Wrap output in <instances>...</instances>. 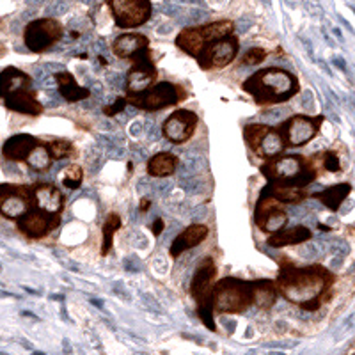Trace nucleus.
I'll use <instances>...</instances> for the list:
<instances>
[{
  "instance_id": "1",
  "label": "nucleus",
  "mask_w": 355,
  "mask_h": 355,
  "mask_svg": "<svg viewBox=\"0 0 355 355\" xmlns=\"http://www.w3.org/2000/svg\"><path fill=\"white\" fill-rule=\"evenodd\" d=\"M332 277L329 270L322 266H307V268H295L288 265L281 270L277 277L279 291L290 302L299 304L307 311H316L327 299V290L331 288Z\"/></svg>"
},
{
  "instance_id": "2",
  "label": "nucleus",
  "mask_w": 355,
  "mask_h": 355,
  "mask_svg": "<svg viewBox=\"0 0 355 355\" xmlns=\"http://www.w3.org/2000/svg\"><path fill=\"white\" fill-rule=\"evenodd\" d=\"M242 89L254 98L258 105H277L299 93V80L286 69L266 68L250 75Z\"/></svg>"
},
{
  "instance_id": "3",
  "label": "nucleus",
  "mask_w": 355,
  "mask_h": 355,
  "mask_svg": "<svg viewBox=\"0 0 355 355\" xmlns=\"http://www.w3.org/2000/svg\"><path fill=\"white\" fill-rule=\"evenodd\" d=\"M261 173L268 178V182L274 185L286 187H304L309 185L316 180L315 162L311 158L300 157V155H290V157L270 160L261 166Z\"/></svg>"
},
{
  "instance_id": "4",
  "label": "nucleus",
  "mask_w": 355,
  "mask_h": 355,
  "mask_svg": "<svg viewBox=\"0 0 355 355\" xmlns=\"http://www.w3.org/2000/svg\"><path fill=\"white\" fill-rule=\"evenodd\" d=\"M211 304L217 313H242L252 304V283L242 279H222L211 291Z\"/></svg>"
},
{
  "instance_id": "5",
  "label": "nucleus",
  "mask_w": 355,
  "mask_h": 355,
  "mask_svg": "<svg viewBox=\"0 0 355 355\" xmlns=\"http://www.w3.org/2000/svg\"><path fill=\"white\" fill-rule=\"evenodd\" d=\"M217 275V266H215L214 259L205 258L201 265L196 270L194 279H192V286H190V293L198 302V311L201 320L210 331H215V322L211 318L214 315V304H211V291H214V279Z\"/></svg>"
},
{
  "instance_id": "6",
  "label": "nucleus",
  "mask_w": 355,
  "mask_h": 355,
  "mask_svg": "<svg viewBox=\"0 0 355 355\" xmlns=\"http://www.w3.org/2000/svg\"><path fill=\"white\" fill-rule=\"evenodd\" d=\"M183 96L185 94L180 93L178 85L171 84V82H158V84L150 85V87L141 91V93H128L126 103L133 105L135 109L155 112V110L176 105Z\"/></svg>"
},
{
  "instance_id": "7",
  "label": "nucleus",
  "mask_w": 355,
  "mask_h": 355,
  "mask_svg": "<svg viewBox=\"0 0 355 355\" xmlns=\"http://www.w3.org/2000/svg\"><path fill=\"white\" fill-rule=\"evenodd\" d=\"M322 123L323 116L307 117L299 114L281 123L277 132L283 137L284 148H299V146H306L318 135Z\"/></svg>"
},
{
  "instance_id": "8",
  "label": "nucleus",
  "mask_w": 355,
  "mask_h": 355,
  "mask_svg": "<svg viewBox=\"0 0 355 355\" xmlns=\"http://www.w3.org/2000/svg\"><path fill=\"white\" fill-rule=\"evenodd\" d=\"M239 37H234L233 34H230V36L220 37V40L205 44L198 55V62L202 69L224 68V66L234 61V57L239 53Z\"/></svg>"
},
{
  "instance_id": "9",
  "label": "nucleus",
  "mask_w": 355,
  "mask_h": 355,
  "mask_svg": "<svg viewBox=\"0 0 355 355\" xmlns=\"http://www.w3.org/2000/svg\"><path fill=\"white\" fill-rule=\"evenodd\" d=\"M62 37L61 24L53 18H41L34 20L25 27L24 40L27 49L34 53H41L49 49L50 44Z\"/></svg>"
},
{
  "instance_id": "10",
  "label": "nucleus",
  "mask_w": 355,
  "mask_h": 355,
  "mask_svg": "<svg viewBox=\"0 0 355 355\" xmlns=\"http://www.w3.org/2000/svg\"><path fill=\"white\" fill-rule=\"evenodd\" d=\"M110 11L117 27H141L151 17L150 0H109Z\"/></svg>"
},
{
  "instance_id": "11",
  "label": "nucleus",
  "mask_w": 355,
  "mask_h": 355,
  "mask_svg": "<svg viewBox=\"0 0 355 355\" xmlns=\"http://www.w3.org/2000/svg\"><path fill=\"white\" fill-rule=\"evenodd\" d=\"M33 206V189L25 185H0V215L17 220Z\"/></svg>"
},
{
  "instance_id": "12",
  "label": "nucleus",
  "mask_w": 355,
  "mask_h": 355,
  "mask_svg": "<svg viewBox=\"0 0 355 355\" xmlns=\"http://www.w3.org/2000/svg\"><path fill=\"white\" fill-rule=\"evenodd\" d=\"M132 61L133 66L130 68L125 82L126 91H128V93H141V91H144V89H148L150 85H153L155 82H157L158 73L148 49L135 53V55L132 57Z\"/></svg>"
},
{
  "instance_id": "13",
  "label": "nucleus",
  "mask_w": 355,
  "mask_h": 355,
  "mask_svg": "<svg viewBox=\"0 0 355 355\" xmlns=\"http://www.w3.org/2000/svg\"><path fill=\"white\" fill-rule=\"evenodd\" d=\"M59 224H61L59 214H46V211L37 210L34 206H31L24 215L17 218L18 230L28 239L36 240L52 233Z\"/></svg>"
},
{
  "instance_id": "14",
  "label": "nucleus",
  "mask_w": 355,
  "mask_h": 355,
  "mask_svg": "<svg viewBox=\"0 0 355 355\" xmlns=\"http://www.w3.org/2000/svg\"><path fill=\"white\" fill-rule=\"evenodd\" d=\"M256 224L261 227V231H277L281 227L286 226L288 214L284 208V202L275 199L268 192L263 190L261 198H259L258 205H256Z\"/></svg>"
},
{
  "instance_id": "15",
  "label": "nucleus",
  "mask_w": 355,
  "mask_h": 355,
  "mask_svg": "<svg viewBox=\"0 0 355 355\" xmlns=\"http://www.w3.org/2000/svg\"><path fill=\"white\" fill-rule=\"evenodd\" d=\"M198 126V116L192 110H176L173 116H169L162 126V133L167 141L174 144H183L194 135V130Z\"/></svg>"
},
{
  "instance_id": "16",
  "label": "nucleus",
  "mask_w": 355,
  "mask_h": 355,
  "mask_svg": "<svg viewBox=\"0 0 355 355\" xmlns=\"http://www.w3.org/2000/svg\"><path fill=\"white\" fill-rule=\"evenodd\" d=\"M61 190L52 183H37L33 187V206L46 214H61L62 210Z\"/></svg>"
},
{
  "instance_id": "17",
  "label": "nucleus",
  "mask_w": 355,
  "mask_h": 355,
  "mask_svg": "<svg viewBox=\"0 0 355 355\" xmlns=\"http://www.w3.org/2000/svg\"><path fill=\"white\" fill-rule=\"evenodd\" d=\"M2 100H4V105L8 107L9 110L27 114V116H40L44 109L43 103L37 101L34 91H31V87L8 94V96H4Z\"/></svg>"
},
{
  "instance_id": "18",
  "label": "nucleus",
  "mask_w": 355,
  "mask_h": 355,
  "mask_svg": "<svg viewBox=\"0 0 355 355\" xmlns=\"http://www.w3.org/2000/svg\"><path fill=\"white\" fill-rule=\"evenodd\" d=\"M206 236H208V227L205 224H192V226H189L173 240V245L169 249L171 258H180L185 250L194 249L196 245H199Z\"/></svg>"
},
{
  "instance_id": "19",
  "label": "nucleus",
  "mask_w": 355,
  "mask_h": 355,
  "mask_svg": "<svg viewBox=\"0 0 355 355\" xmlns=\"http://www.w3.org/2000/svg\"><path fill=\"white\" fill-rule=\"evenodd\" d=\"M37 139L33 135H27V133H18V135H12L11 139L4 142L2 146V157L9 162H21L27 158V155L31 153L34 146L37 144Z\"/></svg>"
},
{
  "instance_id": "20",
  "label": "nucleus",
  "mask_w": 355,
  "mask_h": 355,
  "mask_svg": "<svg viewBox=\"0 0 355 355\" xmlns=\"http://www.w3.org/2000/svg\"><path fill=\"white\" fill-rule=\"evenodd\" d=\"M31 85H33V78L28 77L27 73L12 68V66L6 68L4 71H0V98L17 93L21 89H28Z\"/></svg>"
},
{
  "instance_id": "21",
  "label": "nucleus",
  "mask_w": 355,
  "mask_h": 355,
  "mask_svg": "<svg viewBox=\"0 0 355 355\" xmlns=\"http://www.w3.org/2000/svg\"><path fill=\"white\" fill-rule=\"evenodd\" d=\"M148 44H150V40H148L144 34H123V36H119L114 41L112 50L119 59H128V57L132 59L135 53L148 49Z\"/></svg>"
},
{
  "instance_id": "22",
  "label": "nucleus",
  "mask_w": 355,
  "mask_h": 355,
  "mask_svg": "<svg viewBox=\"0 0 355 355\" xmlns=\"http://www.w3.org/2000/svg\"><path fill=\"white\" fill-rule=\"evenodd\" d=\"M53 78H55L57 87H59V94H61L66 101H69V103L85 100V98L89 96V89L80 87V85L77 84V80L73 78L71 73L61 69V73H53Z\"/></svg>"
},
{
  "instance_id": "23",
  "label": "nucleus",
  "mask_w": 355,
  "mask_h": 355,
  "mask_svg": "<svg viewBox=\"0 0 355 355\" xmlns=\"http://www.w3.org/2000/svg\"><path fill=\"white\" fill-rule=\"evenodd\" d=\"M313 239L309 227L306 226H295L291 230H277L274 231L270 239H268V245L270 247H284V245H297V243L309 242Z\"/></svg>"
},
{
  "instance_id": "24",
  "label": "nucleus",
  "mask_w": 355,
  "mask_h": 355,
  "mask_svg": "<svg viewBox=\"0 0 355 355\" xmlns=\"http://www.w3.org/2000/svg\"><path fill=\"white\" fill-rule=\"evenodd\" d=\"M178 166H180V160H178L176 155L162 151V153H157L155 157L150 158L148 174L151 178H167L176 173Z\"/></svg>"
},
{
  "instance_id": "25",
  "label": "nucleus",
  "mask_w": 355,
  "mask_h": 355,
  "mask_svg": "<svg viewBox=\"0 0 355 355\" xmlns=\"http://www.w3.org/2000/svg\"><path fill=\"white\" fill-rule=\"evenodd\" d=\"M283 150H284L283 137L279 135L277 130H274L270 126L268 132L263 135L261 141L258 142V146H256L252 151H254L259 158H266V160H268V158H274L277 157L279 153H283Z\"/></svg>"
},
{
  "instance_id": "26",
  "label": "nucleus",
  "mask_w": 355,
  "mask_h": 355,
  "mask_svg": "<svg viewBox=\"0 0 355 355\" xmlns=\"http://www.w3.org/2000/svg\"><path fill=\"white\" fill-rule=\"evenodd\" d=\"M350 194V185L348 183H339V185L329 187L325 190H320L316 194H313V199L322 202L323 206L331 208L332 211H338L341 202L345 201V198Z\"/></svg>"
},
{
  "instance_id": "27",
  "label": "nucleus",
  "mask_w": 355,
  "mask_h": 355,
  "mask_svg": "<svg viewBox=\"0 0 355 355\" xmlns=\"http://www.w3.org/2000/svg\"><path fill=\"white\" fill-rule=\"evenodd\" d=\"M277 299V291H275V284L268 279H259L252 283V302L259 307V309H270Z\"/></svg>"
},
{
  "instance_id": "28",
  "label": "nucleus",
  "mask_w": 355,
  "mask_h": 355,
  "mask_svg": "<svg viewBox=\"0 0 355 355\" xmlns=\"http://www.w3.org/2000/svg\"><path fill=\"white\" fill-rule=\"evenodd\" d=\"M265 192H268L270 196H274L275 199H279L284 205H299V202L306 201L307 192L304 187H286V185H270L266 187Z\"/></svg>"
},
{
  "instance_id": "29",
  "label": "nucleus",
  "mask_w": 355,
  "mask_h": 355,
  "mask_svg": "<svg viewBox=\"0 0 355 355\" xmlns=\"http://www.w3.org/2000/svg\"><path fill=\"white\" fill-rule=\"evenodd\" d=\"M176 44L178 49H182L183 52H187L189 55L198 57L199 52L202 50V46H205V41H202L198 27H185L182 33L178 34Z\"/></svg>"
},
{
  "instance_id": "30",
  "label": "nucleus",
  "mask_w": 355,
  "mask_h": 355,
  "mask_svg": "<svg viewBox=\"0 0 355 355\" xmlns=\"http://www.w3.org/2000/svg\"><path fill=\"white\" fill-rule=\"evenodd\" d=\"M25 160H27L28 167L33 171H36V173L50 169V166H52V157H50L49 148L41 144V142H37V144L34 146Z\"/></svg>"
},
{
  "instance_id": "31",
  "label": "nucleus",
  "mask_w": 355,
  "mask_h": 355,
  "mask_svg": "<svg viewBox=\"0 0 355 355\" xmlns=\"http://www.w3.org/2000/svg\"><path fill=\"white\" fill-rule=\"evenodd\" d=\"M121 227V218H119V215L117 214H110L109 217H107L105 224H103V247H101V254L107 256L109 254L110 247H112V240H114V234H116V231Z\"/></svg>"
},
{
  "instance_id": "32",
  "label": "nucleus",
  "mask_w": 355,
  "mask_h": 355,
  "mask_svg": "<svg viewBox=\"0 0 355 355\" xmlns=\"http://www.w3.org/2000/svg\"><path fill=\"white\" fill-rule=\"evenodd\" d=\"M49 151H50V157H52V160H66V158H69L73 155V144L69 141H66V139H55V141L50 142L49 146Z\"/></svg>"
},
{
  "instance_id": "33",
  "label": "nucleus",
  "mask_w": 355,
  "mask_h": 355,
  "mask_svg": "<svg viewBox=\"0 0 355 355\" xmlns=\"http://www.w3.org/2000/svg\"><path fill=\"white\" fill-rule=\"evenodd\" d=\"M82 180H84V171L77 164H71L64 169V178H62V185L68 187L71 190H77L82 185Z\"/></svg>"
},
{
  "instance_id": "34",
  "label": "nucleus",
  "mask_w": 355,
  "mask_h": 355,
  "mask_svg": "<svg viewBox=\"0 0 355 355\" xmlns=\"http://www.w3.org/2000/svg\"><path fill=\"white\" fill-rule=\"evenodd\" d=\"M268 128H270L268 125H247L243 128V139H245L247 146H249L250 150H254L258 142L261 141L263 135L268 132Z\"/></svg>"
},
{
  "instance_id": "35",
  "label": "nucleus",
  "mask_w": 355,
  "mask_h": 355,
  "mask_svg": "<svg viewBox=\"0 0 355 355\" xmlns=\"http://www.w3.org/2000/svg\"><path fill=\"white\" fill-rule=\"evenodd\" d=\"M265 59H266V50L258 49V46H256V49H250V50H247L245 53H243L242 64L256 66V64H259V62L265 61Z\"/></svg>"
},
{
  "instance_id": "36",
  "label": "nucleus",
  "mask_w": 355,
  "mask_h": 355,
  "mask_svg": "<svg viewBox=\"0 0 355 355\" xmlns=\"http://www.w3.org/2000/svg\"><path fill=\"white\" fill-rule=\"evenodd\" d=\"M323 167H325L329 173H339V171H341V164H339V158L334 151L323 153Z\"/></svg>"
},
{
  "instance_id": "37",
  "label": "nucleus",
  "mask_w": 355,
  "mask_h": 355,
  "mask_svg": "<svg viewBox=\"0 0 355 355\" xmlns=\"http://www.w3.org/2000/svg\"><path fill=\"white\" fill-rule=\"evenodd\" d=\"M125 107H126L125 98H117L112 105H107L105 109H103V112H105V116L112 117V116H117V114H121L123 110H125Z\"/></svg>"
},
{
  "instance_id": "38",
  "label": "nucleus",
  "mask_w": 355,
  "mask_h": 355,
  "mask_svg": "<svg viewBox=\"0 0 355 355\" xmlns=\"http://www.w3.org/2000/svg\"><path fill=\"white\" fill-rule=\"evenodd\" d=\"M66 11H68V4L66 2H53V4H50L46 8V15L49 17H61Z\"/></svg>"
},
{
  "instance_id": "39",
  "label": "nucleus",
  "mask_w": 355,
  "mask_h": 355,
  "mask_svg": "<svg viewBox=\"0 0 355 355\" xmlns=\"http://www.w3.org/2000/svg\"><path fill=\"white\" fill-rule=\"evenodd\" d=\"M208 18V11H201V9H192L187 17V24H201Z\"/></svg>"
},
{
  "instance_id": "40",
  "label": "nucleus",
  "mask_w": 355,
  "mask_h": 355,
  "mask_svg": "<svg viewBox=\"0 0 355 355\" xmlns=\"http://www.w3.org/2000/svg\"><path fill=\"white\" fill-rule=\"evenodd\" d=\"M171 190H173V183H169V182H158L157 185L153 187V192H155V194L162 196V198H164V196L169 194Z\"/></svg>"
},
{
  "instance_id": "41",
  "label": "nucleus",
  "mask_w": 355,
  "mask_h": 355,
  "mask_svg": "<svg viewBox=\"0 0 355 355\" xmlns=\"http://www.w3.org/2000/svg\"><path fill=\"white\" fill-rule=\"evenodd\" d=\"M286 109H270L268 112L263 114V117H266V119H272V121H277V119H281V117H286Z\"/></svg>"
},
{
  "instance_id": "42",
  "label": "nucleus",
  "mask_w": 355,
  "mask_h": 355,
  "mask_svg": "<svg viewBox=\"0 0 355 355\" xmlns=\"http://www.w3.org/2000/svg\"><path fill=\"white\" fill-rule=\"evenodd\" d=\"M125 266L128 268L130 272H139V268H141V263H139V259L135 258V256H128V258L125 259Z\"/></svg>"
},
{
  "instance_id": "43",
  "label": "nucleus",
  "mask_w": 355,
  "mask_h": 355,
  "mask_svg": "<svg viewBox=\"0 0 355 355\" xmlns=\"http://www.w3.org/2000/svg\"><path fill=\"white\" fill-rule=\"evenodd\" d=\"M160 11L167 12V15H171V17H178V15H180V8L174 6L173 2H167V4L160 6Z\"/></svg>"
},
{
  "instance_id": "44",
  "label": "nucleus",
  "mask_w": 355,
  "mask_h": 355,
  "mask_svg": "<svg viewBox=\"0 0 355 355\" xmlns=\"http://www.w3.org/2000/svg\"><path fill=\"white\" fill-rule=\"evenodd\" d=\"M162 233H164V220L162 218H157V220L153 222V234L155 236H162Z\"/></svg>"
},
{
  "instance_id": "45",
  "label": "nucleus",
  "mask_w": 355,
  "mask_h": 355,
  "mask_svg": "<svg viewBox=\"0 0 355 355\" xmlns=\"http://www.w3.org/2000/svg\"><path fill=\"white\" fill-rule=\"evenodd\" d=\"M252 25V21L250 20H240L239 24H234V28L239 31V33H247V28Z\"/></svg>"
},
{
  "instance_id": "46",
  "label": "nucleus",
  "mask_w": 355,
  "mask_h": 355,
  "mask_svg": "<svg viewBox=\"0 0 355 355\" xmlns=\"http://www.w3.org/2000/svg\"><path fill=\"white\" fill-rule=\"evenodd\" d=\"M142 299H146V304H148V306H151V307H153L155 311H162L160 304H158V302H155V299H153V297H150V295H142Z\"/></svg>"
},
{
  "instance_id": "47",
  "label": "nucleus",
  "mask_w": 355,
  "mask_h": 355,
  "mask_svg": "<svg viewBox=\"0 0 355 355\" xmlns=\"http://www.w3.org/2000/svg\"><path fill=\"white\" fill-rule=\"evenodd\" d=\"M139 128H141V123H133L132 125V135H139Z\"/></svg>"
},
{
  "instance_id": "48",
  "label": "nucleus",
  "mask_w": 355,
  "mask_h": 355,
  "mask_svg": "<svg viewBox=\"0 0 355 355\" xmlns=\"http://www.w3.org/2000/svg\"><path fill=\"white\" fill-rule=\"evenodd\" d=\"M150 205H151V202L148 201V199H142V202H141V211L148 210V208H150Z\"/></svg>"
},
{
  "instance_id": "49",
  "label": "nucleus",
  "mask_w": 355,
  "mask_h": 355,
  "mask_svg": "<svg viewBox=\"0 0 355 355\" xmlns=\"http://www.w3.org/2000/svg\"><path fill=\"white\" fill-rule=\"evenodd\" d=\"M334 64H336V66H338V68L345 69V62H341V61H334Z\"/></svg>"
},
{
  "instance_id": "50",
  "label": "nucleus",
  "mask_w": 355,
  "mask_h": 355,
  "mask_svg": "<svg viewBox=\"0 0 355 355\" xmlns=\"http://www.w3.org/2000/svg\"><path fill=\"white\" fill-rule=\"evenodd\" d=\"M263 2H265V4H266V6L270 4V0H263Z\"/></svg>"
},
{
  "instance_id": "51",
  "label": "nucleus",
  "mask_w": 355,
  "mask_h": 355,
  "mask_svg": "<svg viewBox=\"0 0 355 355\" xmlns=\"http://www.w3.org/2000/svg\"><path fill=\"white\" fill-rule=\"evenodd\" d=\"M0 24H2V18H0Z\"/></svg>"
}]
</instances>
